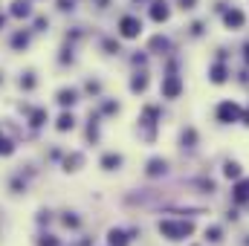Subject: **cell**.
<instances>
[{"instance_id": "7c38bea8", "label": "cell", "mask_w": 249, "mask_h": 246, "mask_svg": "<svg viewBox=\"0 0 249 246\" xmlns=\"http://www.w3.org/2000/svg\"><path fill=\"white\" fill-rule=\"evenodd\" d=\"M232 203L235 206H249V177H241L232 185Z\"/></svg>"}, {"instance_id": "60d3db41", "label": "cell", "mask_w": 249, "mask_h": 246, "mask_svg": "<svg viewBox=\"0 0 249 246\" xmlns=\"http://www.w3.org/2000/svg\"><path fill=\"white\" fill-rule=\"evenodd\" d=\"M241 122H244V124L249 127V110H244V113H241Z\"/></svg>"}, {"instance_id": "4fadbf2b", "label": "cell", "mask_w": 249, "mask_h": 246, "mask_svg": "<svg viewBox=\"0 0 249 246\" xmlns=\"http://www.w3.org/2000/svg\"><path fill=\"white\" fill-rule=\"evenodd\" d=\"M165 174H168V159H162V157L148 159V165H145V177L148 180H157V177H165Z\"/></svg>"}, {"instance_id": "f6af8a7d", "label": "cell", "mask_w": 249, "mask_h": 246, "mask_svg": "<svg viewBox=\"0 0 249 246\" xmlns=\"http://www.w3.org/2000/svg\"><path fill=\"white\" fill-rule=\"evenodd\" d=\"M133 3H139V0H133Z\"/></svg>"}, {"instance_id": "836d02e7", "label": "cell", "mask_w": 249, "mask_h": 246, "mask_svg": "<svg viewBox=\"0 0 249 246\" xmlns=\"http://www.w3.org/2000/svg\"><path fill=\"white\" fill-rule=\"evenodd\" d=\"M35 223H38L41 229H44V226H50V223H53V211H50V209H38V214H35Z\"/></svg>"}, {"instance_id": "7402d4cb", "label": "cell", "mask_w": 249, "mask_h": 246, "mask_svg": "<svg viewBox=\"0 0 249 246\" xmlns=\"http://www.w3.org/2000/svg\"><path fill=\"white\" fill-rule=\"evenodd\" d=\"M197 142H200L197 127H186V130L180 133V148H183V151H194V148H197Z\"/></svg>"}, {"instance_id": "1f68e13d", "label": "cell", "mask_w": 249, "mask_h": 246, "mask_svg": "<svg viewBox=\"0 0 249 246\" xmlns=\"http://www.w3.org/2000/svg\"><path fill=\"white\" fill-rule=\"evenodd\" d=\"M102 50H105L107 55H119V53H122L119 41H113V38H105V41H102Z\"/></svg>"}, {"instance_id": "44dd1931", "label": "cell", "mask_w": 249, "mask_h": 246, "mask_svg": "<svg viewBox=\"0 0 249 246\" xmlns=\"http://www.w3.org/2000/svg\"><path fill=\"white\" fill-rule=\"evenodd\" d=\"M107 246H130V232L124 229H107Z\"/></svg>"}, {"instance_id": "4dcf8cb0", "label": "cell", "mask_w": 249, "mask_h": 246, "mask_svg": "<svg viewBox=\"0 0 249 246\" xmlns=\"http://www.w3.org/2000/svg\"><path fill=\"white\" fill-rule=\"evenodd\" d=\"M50 29V18L47 15H32V32H47Z\"/></svg>"}, {"instance_id": "e575fe53", "label": "cell", "mask_w": 249, "mask_h": 246, "mask_svg": "<svg viewBox=\"0 0 249 246\" xmlns=\"http://www.w3.org/2000/svg\"><path fill=\"white\" fill-rule=\"evenodd\" d=\"M55 9L67 15V12H72V9H75V0H55Z\"/></svg>"}, {"instance_id": "6da1fadb", "label": "cell", "mask_w": 249, "mask_h": 246, "mask_svg": "<svg viewBox=\"0 0 249 246\" xmlns=\"http://www.w3.org/2000/svg\"><path fill=\"white\" fill-rule=\"evenodd\" d=\"M194 220H160L157 223V232L165 238V241H188L194 235Z\"/></svg>"}, {"instance_id": "ba28073f", "label": "cell", "mask_w": 249, "mask_h": 246, "mask_svg": "<svg viewBox=\"0 0 249 246\" xmlns=\"http://www.w3.org/2000/svg\"><path fill=\"white\" fill-rule=\"evenodd\" d=\"M47 124H50V110H47V107H32V110L26 113V127H29L32 133L44 130Z\"/></svg>"}, {"instance_id": "9a60e30c", "label": "cell", "mask_w": 249, "mask_h": 246, "mask_svg": "<svg viewBox=\"0 0 249 246\" xmlns=\"http://www.w3.org/2000/svg\"><path fill=\"white\" fill-rule=\"evenodd\" d=\"M75 124H78V119H75V113H72V110H61L53 127H55L58 133H70V130H75Z\"/></svg>"}, {"instance_id": "8d00e7d4", "label": "cell", "mask_w": 249, "mask_h": 246, "mask_svg": "<svg viewBox=\"0 0 249 246\" xmlns=\"http://www.w3.org/2000/svg\"><path fill=\"white\" fill-rule=\"evenodd\" d=\"M130 64H133V67H145V64H148V55H145V53H136V55H130Z\"/></svg>"}, {"instance_id": "d6a6232c", "label": "cell", "mask_w": 249, "mask_h": 246, "mask_svg": "<svg viewBox=\"0 0 249 246\" xmlns=\"http://www.w3.org/2000/svg\"><path fill=\"white\" fill-rule=\"evenodd\" d=\"M84 93H87V96H102V81L87 78V81H84Z\"/></svg>"}, {"instance_id": "603a6c76", "label": "cell", "mask_w": 249, "mask_h": 246, "mask_svg": "<svg viewBox=\"0 0 249 246\" xmlns=\"http://www.w3.org/2000/svg\"><path fill=\"white\" fill-rule=\"evenodd\" d=\"M99 113H90V119H87V127H84V136H87V142H93V145H99Z\"/></svg>"}, {"instance_id": "7a4b0ae2", "label": "cell", "mask_w": 249, "mask_h": 246, "mask_svg": "<svg viewBox=\"0 0 249 246\" xmlns=\"http://www.w3.org/2000/svg\"><path fill=\"white\" fill-rule=\"evenodd\" d=\"M116 35H119L122 41H136V38L142 35V20H139L136 15H122L119 23H116Z\"/></svg>"}, {"instance_id": "e0dca14e", "label": "cell", "mask_w": 249, "mask_h": 246, "mask_svg": "<svg viewBox=\"0 0 249 246\" xmlns=\"http://www.w3.org/2000/svg\"><path fill=\"white\" fill-rule=\"evenodd\" d=\"M58 223H61L64 229H70V232H78L84 220H81V214H78V211H70V209H67V211L58 214Z\"/></svg>"}, {"instance_id": "9c48e42d", "label": "cell", "mask_w": 249, "mask_h": 246, "mask_svg": "<svg viewBox=\"0 0 249 246\" xmlns=\"http://www.w3.org/2000/svg\"><path fill=\"white\" fill-rule=\"evenodd\" d=\"M29 44H32V29H15V32L9 35L12 53H23V50H29Z\"/></svg>"}, {"instance_id": "f546056e", "label": "cell", "mask_w": 249, "mask_h": 246, "mask_svg": "<svg viewBox=\"0 0 249 246\" xmlns=\"http://www.w3.org/2000/svg\"><path fill=\"white\" fill-rule=\"evenodd\" d=\"M119 110H122V105L107 99V102H102V107H99V116H116Z\"/></svg>"}, {"instance_id": "ac0fdd59", "label": "cell", "mask_w": 249, "mask_h": 246, "mask_svg": "<svg viewBox=\"0 0 249 246\" xmlns=\"http://www.w3.org/2000/svg\"><path fill=\"white\" fill-rule=\"evenodd\" d=\"M148 53H157V55H168L171 53V41L165 35H154L148 41Z\"/></svg>"}, {"instance_id": "ffe728a7", "label": "cell", "mask_w": 249, "mask_h": 246, "mask_svg": "<svg viewBox=\"0 0 249 246\" xmlns=\"http://www.w3.org/2000/svg\"><path fill=\"white\" fill-rule=\"evenodd\" d=\"M148 84H151V78H148V70L142 67L139 72H133V78H130V84H127V87H130V93H145V90H148Z\"/></svg>"}, {"instance_id": "ab89813d", "label": "cell", "mask_w": 249, "mask_h": 246, "mask_svg": "<svg viewBox=\"0 0 249 246\" xmlns=\"http://www.w3.org/2000/svg\"><path fill=\"white\" fill-rule=\"evenodd\" d=\"M110 6V0H96V9H107Z\"/></svg>"}, {"instance_id": "2e32d148", "label": "cell", "mask_w": 249, "mask_h": 246, "mask_svg": "<svg viewBox=\"0 0 249 246\" xmlns=\"http://www.w3.org/2000/svg\"><path fill=\"white\" fill-rule=\"evenodd\" d=\"M209 81H212V84H226V81H229V67L223 61H214L209 67Z\"/></svg>"}, {"instance_id": "83f0119b", "label": "cell", "mask_w": 249, "mask_h": 246, "mask_svg": "<svg viewBox=\"0 0 249 246\" xmlns=\"http://www.w3.org/2000/svg\"><path fill=\"white\" fill-rule=\"evenodd\" d=\"M75 61V50H72V44H64L61 50H58V64L61 67H67V64Z\"/></svg>"}, {"instance_id": "b9f144b4", "label": "cell", "mask_w": 249, "mask_h": 246, "mask_svg": "<svg viewBox=\"0 0 249 246\" xmlns=\"http://www.w3.org/2000/svg\"><path fill=\"white\" fill-rule=\"evenodd\" d=\"M244 61H247V67H249V44H244Z\"/></svg>"}, {"instance_id": "484cf974", "label": "cell", "mask_w": 249, "mask_h": 246, "mask_svg": "<svg viewBox=\"0 0 249 246\" xmlns=\"http://www.w3.org/2000/svg\"><path fill=\"white\" fill-rule=\"evenodd\" d=\"M15 151H18V142H15V139L0 127V157H12Z\"/></svg>"}, {"instance_id": "8992f818", "label": "cell", "mask_w": 249, "mask_h": 246, "mask_svg": "<svg viewBox=\"0 0 249 246\" xmlns=\"http://www.w3.org/2000/svg\"><path fill=\"white\" fill-rule=\"evenodd\" d=\"M84 162H87L84 151H67L61 157V171L64 174H78V171L84 168Z\"/></svg>"}, {"instance_id": "30bf717a", "label": "cell", "mask_w": 249, "mask_h": 246, "mask_svg": "<svg viewBox=\"0 0 249 246\" xmlns=\"http://www.w3.org/2000/svg\"><path fill=\"white\" fill-rule=\"evenodd\" d=\"M32 3H35V0H12V3H9V15H12L15 20H29V18L35 15Z\"/></svg>"}, {"instance_id": "74e56055", "label": "cell", "mask_w": 249, "mask_h": 246, "mask_svg": "<svg viewBox=\"0 0 249 246\" xmlns=\"http://www.w3.org/2000/svg\"><path fill=\"white\" fill-rule=\"evenodd\" d=\"M177 9H183V12H191V9H197V0H177Z\"/></svg>"}, {"instance_id": "5b68a950", "label": "cell", "mask_w": 249, "mask_h": 246, "mask_svg": "<svg viewBox=\"0 0 249 246\" xmlns=\"http://www.w3.org/2000/svg\"><path fill=\"white\" fill-rule=\"evenodd\" d=\"M53 99H55V105H58L61 110H72V107L81 102V93H78L75 87H58Z\"/></svg>"}, {"instance_id": "52a82bcc", "label": "cell", "mask_w": 249, "mask_h": 246, "mask_svg": "<svg viewBox=\"0 0 249 246\" xmlns=\"http://www.w3.org/2000/svg\"><path fill=\"white\" fill-rule=\"evenodd\" d=\"M220 15H223V26H226L229 32H238V29H244V26H247V15H244V9H238V6L223 9Z\"/></svg>"}, {"instance_id": "4316f807", "label": "cell", "mask_w": 249, "mask_h": 246, "mask_svg": "<svg viewBox=\"0 0 249 246\" xmlns=\"http://www.w3.org/2000/svg\"><path fill=\"white\" fill-rule=\"evenodd\" d=\"M35 246H64V241L58 238V235H53V232H38Z\"/></svg>"}, {"instance_id": "5bb4252c", "label": "cell", "mask_w": 249, "mask_h": 246, "mask_svg": "<svg viewBox=\"0 0 249 246\" xmlns=\"http://www.w3.org/2000/svg\"><path fill=\"white\" fill-rule=\"evenodd\" d=\"M124 165V157L119 151H107V154H102V159H99V168L102 171H119Z\"/></svg>"}, {"instance_id": "3957f363", "label": "cell", "mask_w": 249, "mask_h": 246, "mask_svg": "<svg viewBox=\"0 0 249 246\" xmlns=\"http://www.w3.org/2000/svg\"><path fill=\"white\" fill-rule=\"evenodd\" d=\"M241 113H244V107H241L238 102H232V99H223V102L217 105V110H214V116H217V122L220 124L241 122Z\"/></svg>"}, {"instance_id": "f35d334b", "label": "cell", "mask_w": 249, "mask_h": 246, "mask_svg": "<svg viewBox=\"0 0 249 246\" xmlns=\"http://www.w3.org/2000/svg\"><path fill=\"white\" fill-rule=\"evenodd\" d=\"M226 220H232V223H235V220H238V209H229V214H226Z\"/></svg>"}, {"instance_id": "d4e9b609", "label": "cell", "mask_w": 249, "mask_h": 246, "mask_svg": "<svg viewBox=\"0 0 249 246\" xmlns=\"http://www.w3.org/2000/svg\"><path fill=\"white\" fill-rule=\"evenodd\" d=\"M223 177H226V180H241V177H244L241 162H238V159H226V162H223Z\"/></svg>"}, {"instance_id": "7bdbcfd3", "label": "cell", "mask_w": 249, "mask_h": 246, "mask_svg": "<svg viewBox=\"0 0 249 246\" xmlns=\"http://www.w3.org/2000/svg\"><path fill=\"white\" fill-rule=\"evenodd\" d=\"M3 26H6V18H3V15H0V29H3Z\"/></svg>"}, {"instance_id": "ee69618b", "label": "cell", "mask_w": 249, "mask_h": 246, "mask_svg": "<svg viewBox=\"0 0 249 246\" xmlns=\"http://www.w3.org/2000/svg\"><path fill=\"white\" fill-rule=\"evenodd\" d=\"M244 246H249V235H244Z\"/></svg>"}, {"instance_id": "cb8c5ba5", "label": "cell", "mask_w": 249, "mask_h": 246, "mask_svg": "<svg viewBox=\"0 0 249 246\" xmlns=\"http://www.w3.org/2000/svg\"><path fill=\"white\" fill-rule=\"evenodd\" d=\"M9 191H12V194H26V191H29V180H26L20 171H15V174L9 177Z\"/></svg>"}, {"instance_id": "d590c367", "label": "cell", "mask_w": 249, "mask_h": 246, "mask_svg": "<svg viewBox=\"0 0 249 246\" xmlns=\"http://www.w3.org/2000/svg\"><path fill=\"white\" fill-rule=\"evenodd\" d=\"M203 26H206L203 20H194V23L188 26V35H191V38H200V35H203Z\"/></svg>"}, {"instance_id": "d6986e66", "label": "cell", "mask_w": 249, "mask_h": 246, "mask_svg": "<svg viewBox=\"0 0 249 246\" xmlns=\"http://www.w3.org/2000/svg\"><path fill=\"white\" fill-rule=\"evenodd\" d=\"M18 87H20L23 93L38 90V72H35V70H23V72H20V78H18Z\"/></svg>"}, {"instance_id": "f1b7e54d", "label": "cell", "mask_w": 249, "mask_h": 246, "mask_svg": "<svg viewBox=\"0 0 249 246\" xmlns=\"http://www.w3.org/2000/svg\"><path fill=\"white\" fill-rule=\"evenodd\" d=\"M223 241V226H206V244H220Z\"/></svg>"}, {"instance_id": "8fae6325", "label": "cell", "mask_w": 249, "mask_h": 246, "mask_svg": "<svg viewBox=\"0 0 249 246\" xmlns=\"http://www.w3.org/2000/svg\"><path fill=\"white\" fill-rule=\"evenodd\" d=\"M148 15H151L154 23H165V20L171 18V6H168L165 0H151V3H148Z\"/></svg>"}, {"instance_id": "277c9868", "label": "cell", "mask_w": 249, "mask_h": 246, "mask_svg": "<svg viewBox=\"0 0 249 246\" xmlns=\"http://www.w3.org/2000/svg\"><path fill=\"white\" fill-rule=\"evenodd\" d=\"M160 93H162V99H180L183 96V78L177 75V70H171L168 75H162Z\"/></svg>"}]
</instances>
